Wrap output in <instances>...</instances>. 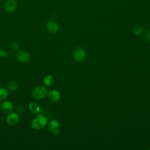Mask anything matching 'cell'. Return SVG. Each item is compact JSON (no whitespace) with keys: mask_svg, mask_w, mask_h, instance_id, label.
<instances>
[{"mask_svg":"<svg viewBox=\"0 0 150 150\" xmlns=\"http://www.w3.org/2000/svg\"><path fill=\"white\" fill-rule=\"evenodd\" d=\"M8 96V91L4 87H0V101L6 99Z\"/></svg>","mask_w":150,"mask_h":150,"instance_id":"5bb4252c","label":"cell"},{"mask_svg":"<svg viewBox=\"0 0 150 150\" xmlns=\"http://www.w3.org/2000/svg\"><path fill=\"white\" fill-rule=\"evenodd\" d=\"M11 48H12V49L13 50L16 51V50H18L19 49V44H18L17 42H12V43H11Z\"/></svg>","mask_w":150,"mask_h":150,"instance_id":"2e32d148","label":"cell"},{"mask_svg":"<svg viewBox=\"0 0 150 150\" xmlns=\"http://www.w3.org/2000/svg\"><path fill=\"white\" fill-rule=\"evenodd\" d=\"M29 110L35 113H38L40 110V107L39 104L36 102H31L29 104Z\"/></svg>","mask_w":150,"mask_h":150,"instance_id":"8fae6325","label":"cell"},{"mask_svg":"<svg viewBox=\"0 0 150 150\" xmlns=\"http://www.w3.org/2000/svg\"><path fill=\"white\" fill-rule=\"evenodd\" d=\"M48 128L50 132H52L53 134L57 135L60 132V123L57 120H52L48 124Z\"/></svg>","mask_w":150,"mask_h":150,"instance_id":"277c9868","label":"cell"},{"mask_svg":"<svg viewBox=\"0 0 150 150\" xmlns=\"http://www.w3.org/2000/svg\"><path fill=\"white\" fill-rule=\"evenodd\" d=\"M8 88L11 91H15L18 89V87H19V84L18 83L14 81V80H11L10 81L7 85Z\"/></svg>","mask_w":150,"mask_h":150,"instance_id":"4fadbf2b","label":"cell"},{"mask_svg":"<svg viewBox=\"0 0 150 150\" xmlns=\"http://www.w3.org/2000/svg\"><path fill=\"white\" fill-rule=\"evenodd\" d=\"M145 36H146V38L147 40L150 43V29H149V30L146 32Z\"/></svg>","mask_w":150,"mask_h":150,"instance_id":"ac0fdd59","label":"cell"},{"mask_svg":"<svg viewBox=\"0 0 150 150\" xmlns=\"http://www.w3.org/2000/svg\"><path fill=\"white\" fill-rule=\"evenodd\" d=\"M17 6L18 2L16 0H6L5 3V9L9 13L14 12Z\"/></svg>","mask_w":150,"mask_h":150,"instance_id":"52a82bcc","label":"cell"},{"mask_svg":"<svg viewBox=\"0 0 150 150\" xmlns=\"http://www.w3.org/2000/svg\"><path fill=\"white\" fill-rule=\"evenodd\" d=\"M47 123L46 116L42 114L37 115L32 121L31 126L35 129H40L44 128Z\"/></svg>","mask_w":150,"mask_h":150,"instance_id":"6da1fadb","label":"cell"},{"mask_svg":"<svg viewBox=\"0 0 150 150\" xmlns=\"http://www.w3.org/2000/svg\"><path fill=\"white\" fill-rule=\"evenodd\" d=\"M48 98L52 102H57L60 98V93L56 90H52L47 93Z\"/></svg>","mask_w":150,"mask_h":150,"instance_id":"9c48e42d","label":"cell"},{"mask_svg":"<svg viewBox=\"0 0 150 150\" xmlns=\"http://www.w3.org/2000/svg\"><path fill=\"white\" fill-rule=\"evenodd\" d=\"M73 57L77 62H82L85 59L86 52L83 48L77 47L73 52Z\"/></svg>","mask_w":150,"mask_h":150,"instance_id":"3957f363","label":"cell"},{"mask_svg":"<svg viewBox=\"0 0 150 150\" xmlns=\"http://www.w3.org/2000/svg\"><path fill=\"white\" fill-rule=\"evenodd\" d=\"M54 82V78L52 75L48 74L45 76L43 79V83L47 87L51 86Z\"/></svg>","mask_w":150,"mask_h":150,"instance_id":"7c38bea8","label":"cell"},{"mask_svg":"<svg viewBox=\"0 0 150 150\" xmlns=\"http://www.w3.org/2000/svg\"><path fill=\"white\" fill-rule=\"evenodd\" d=\"M46 29L49 32L52 33H54L57 32L59 30V25L56 22L50 21L46 23Z\"/></svg>","mask_w":150,"mask_h":150,"instance_id":"30bf717a","label":"cell"},{"mask_svg":"<svg viewBox=\"0 0 150 150\" xmlns=\"http://www.w3.org/2000/svg\"><path fill=\"white\" fill-rule=\"evenodd\" d=\"M1 109L4 112L9 114L12 112L13 110V104L9 101H5L1 103Z\"/></svg>","mask_w":150,"mask_h":150,"instance_id":"ba28073f","label":"cell"},{"mask_svg":"<svg viewBox=\"0 0 150 150\" xmlns=\"http://www.w3.org/2000/svg\"><path fill=\"white\" fill-rule=\"evenodd\" d=\"M8 53L6 50L2 49H0V57H6L8 56Z\"/></svg>","mask_w":150,"mask_h":150,"instance_id":"e0dca14e","label":"cell"},{"mask_svg":"<svg viewBox=\"0 0 150 150\" xmlns=\"http://www.w3.org/2000/svg\"><path fill=\"white\" fill-rule=\"evenodd\" d=\"M149 149H150V148H149Z\"/></svg>","mask_w":150,"mask_h":150,"instance_id":"d6986e66","label":"cell"},{"mask_svg":"<svg viewBox=\"0 0 150 150\" xmlns=\"http://www.w3.org/2000/svg\"><path fill=\"white\" fill-rule=\"evenodd\" d=\"M19 121V117L16 112H11L6 117V122L10 126L16 125Z\"/></svg>","mask_w":150,"mask_h":150,"instance_id":"5b68a950","label":"cell"},{"mask_svg":"<svg viewBox=\"0 0 150 150\" xmlns=\"http://www.w3.org/2000/svg\"><path fill=\"white\" fill-rule=\"evenodd\" d=\"M132 32L136 35H141L144 32V29L140 25H135L132 28Z\"/></svg>","mask_w":150,"mask_h":150,"instance_id":"9a60e30c","label":"cell"},{"mask_svg":"<svg viewBox=\"0 0 150 150\" xmlns=\"http://www.w3.org/2000/svg\"><path fill=\"white\" fill-rule=\"evenodd\" d=\"M17 59L22 63H26L28 62L31 57L30 54L25 50H20L17 52L16 54Z\"/></svg>","mask_w":150,"mask_h":150,"instance_id":"8992f818","label":"cell"},{"mask_svg":"<svg viewBox=\"0 0 150 150\" xmlns=\"http://www.w3.org/2000/svg\"><path fill=\"white\" fill-rule=\"evenodd\" d=\"M47 94V90L46 87L39 86L34 88L32 92V97L36 100H42L44 98Z\"/></svg>","mask_w":150,"mask_h":150,"instance_id":"7a4b0ae2","label":"cell"}]
</instances>
